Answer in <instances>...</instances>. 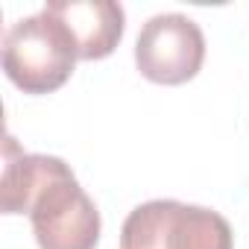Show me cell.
<instances>
[{"instance_id": "1", "label": "cell", "mask_w": 249, "mask_h": 249, "mask_svg": "<svg viewBox=\"0 0 249 249\" xmlns=\"http://www.w3.org/2000/svg\"><path fill=\"white\" fill-rule=\"evenodd\" d=\"M0 208L30 214L38 249H94L100 240V211L71 167L56 156L24 153L12 135L3 144Z\"/></svg>"}, {"instance_id": "2", "label": "cell", "mask_w": 249, "mask_h": 249, "mask_svg": "<svg viewBox=\"0 0 249 249\" xmlns=\"http://www.w3.org/2000/svg\"><path fill=\"white\" fill-rule=\"evenodd\" d=\"M79 53L68 27L47 9L21 18L3 36V71L24 94H50L62 88Z\"/></svg>"}, {"instance_id": "3", "label": "cell", "mask_w": 249, "mask_h": 249, "mask_svg": "<svg viewBox=\"0 0 249 249\" xmlns=\"http://www.w3.org/2000/svg\"><path fill=\"white\" fill-rule=\"evenodd\" d=\"M234 234L223 214L179 199H150L120 229V249H231Z\"/></svg>"}, {"instance_id": "4", "label": "cell", "mask_w": 249, "mask_h": 249, "mask_svg": "<svg viewBox=\"0 0 249 249\" xmlns=\"http://www.w3.org/2000/svg\"><path fill=\"white\" fill-rule=\"evenodd\" d=\"M205 62V36L196 21L179 12L153 15L135 41L138 71L159 85H182Z\"/></svg>"}, {"instance_id": "5", "label": "cell", "mask_w": 249, "mask_h": 249, "mask_svg": "<svg viewBox=\"0 0 249 249\" xmlns=\"http://www.w3.org/2000/svg\"><path fill=\"white\" fill-rule=\"evenodd\" d=\"M44 9L68 27L85 62L111 56L126 27V12L114 0H50Z\"/></svg>"}]
</instances>
